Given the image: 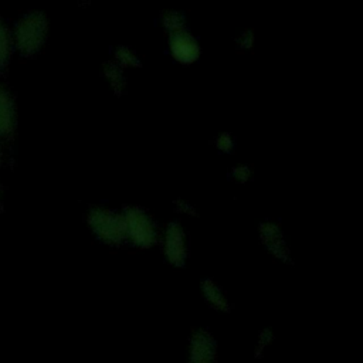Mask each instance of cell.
<instances>
[{"instance_id":"1","label":"cell","mask_w":363,"mask_h":363,"mask_svg":"<svg viewBox=\"0 0 363 363\" xmlns=\"http://www.w3.org/2000/svg\"><path fill=\"white\" fill-rule=\"evenodd\" d=\"M85 224L91 234L108 247L118 248L126 244L121 208L104 203L91 204L85 211Z\"/></svg>"},{"instance_id":"2","label":"cell","mask_w":363,"mask_h":363,"mask_svg":"<svg viewBox=\"0 0 363 363\" xmlns=\"http://www.w3.org/2000/svg\"><path fill=\"white\" fill-rule=\"evenodd\" d=\"M119 208L123 217L126 244L140 250L157 245L160 225L149 208L142 204H123Z\"/></svg>"},{"instance_id":"3","label":"cell","mask_w":363,"mask_h":363,"mask_svg":"<svg viewBox=\"0 0 363 363\" xmlns=\"http://www.w3.org/2000/svg\"><path fill=\"white\" fill-rule=\"evenodd\" d=\"M48 30L50 21L45 13L37 10L27 13L14 27L13 40L17 50L26 57L37 54L45 44Z\"/></svg>"},{"instance_id":"4","label":"cell","mask_w":363,"mask_h":363,"mask_svg":"<svg viewBox=\"0 0 363 363\" xmlns=\"http://www.w3.org/2000/svg\"><path fill=\"white\" fill-rule=\"evenodd\" d=\"M157 245L163 258L173 267H183L189 258V233L182 221L172 220L160 227Z\"/></svg>"},{"instance_id":"5","label":"cell","mask_w":363,"mask_h":363,"mask_svg":"<svg viewBox=\"0 0 363 363\" xmlns=\"http://www.w3.org/2000/svg\"><path fill=\"white\" fill-rule=\"evenodd\" d=\"M257 238L261 247L277 261L292 264L294 257L284 227L275 218H262L257 224Z\"/></svg>"},{"instance_id":"6","label":"cell","mask_w":363,"mask_h":363,"mask_svg":"<svg viewBox=\"0 0 363 363\" xmlns=\"http://www.w3.org/2000/svg\"><path fill=\"white\" fill-rule=\"evenodd\" d=\"M167 51L170 57L180 64H193L201 55V43L190 28L166 35Z\"/></svg>"},{"instance_id":"7","label":"cell","mask_w":363,"mask_h":363,"mask_svg":"<svg viewBox=\"0 0 363 363\" xmlns=\"http://www.w3.org/2000/svg\"><path fill=\"white\" fill-rule=\"evenodd\" d=\"M216 340L206 329H197L190 339L189 363H214Z\"/></svg>"},{"instance_id":"8","label":"cell","mask_w":363,"mask_h":363,"mask_svg":"<svg viewBox=\"0 0 363 363\" xmlns=\"http://www.w3.org/2000/svg\"><path fill=\"white\" fill-rule=\"evenodd\" d=\"M99 72L115 96L126 95L129 89V78L126 69L119 67L113 60L106 58L102 61Z\"/></svg>"},{"instance_id":"9","label":"cell","mask_w":363,"mask_h":363,"mask_svg":"<svg viewBox=\"0 0 363 363\" xmlns=\"http://www.w3.org/2000/svg\"><path fill=\"white\" fill-rule=\"evenodd\" d=\"M200 291L206 302L218 312H228L231 309L230 299L224 289L213 278H204L200 282Z\"/></svg>"},{"instance_id":"10","label":"cell","mask_w":363,"mask_h":363,"mask_svg":"<svg viewBox=\"0 0 363 363\" xmlns=\"http://www.w3.org/2000/svg\"><path fill=\"white\" fill-rule=\"evenodd\" d=\"M17 125V112L11 95L0 86V135L13 136Z\"/></svg>"},{"instance_id":"11","label":"cell","mask_w":363,"mask_h":363,"mask_svg":"<svg viewBox=\"0 0 363 363\" xmlns=\"http://www.w3.org/2000/svg\"><path fill=\"white\" fill-rule=\"evenodd\" d=\"M109 58L113 60L119 67H122L126 71L133 68H140L143 65V55L140 54V51L136 47L125 43L116 44L112 48Z\"/></svg>"},{"instance_id":"12","label":"cell","mask_w":363,"mask_h":363,"mask_svg":"<svg viewBox=\"0 0 363 363\" xmlns=\"http://www.w3.org/2000/svg\"><path fill=\"white\" fill-rule=\"evenodd\" d=\"M157 21L166 35L189 28L187 16L183 10L176 7H164L157 14Z\"/></svg>"},{"instance_id":"13","label":"cell","mask_w":363,"mask_h":363,"mask_svg":"<svg viewBox=\"0 0 363 363\" xmlns=\"http://www.w3.org/2000/svg\"><path fill=\"white\" fill-rule=\"evenodd\" d=\"M211 145L220 153H231L237 147V139L230 129H220L213 135Z\"/></svg>"},{"instance_id":"14","label":"cell","mask_w":363,"mask_h":363,"mask_svg":"<svg viewBox=\"0 0 363 363\" xmlns=\"http://www.w3.org/2000/svg\"><path fill=\"white\" fill-rule=\"evenodd\" d=\"M233 44L238 51L242 52L254 50L257 44V31L252 27L240 28L233 37Z\"/></svg>"},{"instance_id":"15","label":"cell","mask_w":363,"mask_h":363,"mask_svg":"<svg viewBox=\"0 0 363 363\" xmlns=\"http://www.w3.org/2000/svg\"><path fill=\"white\" fill-rule=\"evenodd\" d=\"M255 176V169L248 162H235L230 167V177L237 184H248Z\"/></svg>"},{"instance_id":"16","label":"cell","mask_w":363,"mask_h":363,"mask_svg":"<svg viewBox=\"0 0 363 363\" xmlns=\"http://www.w3.org/2000/svg\"><path fill=\"white\" fill-rule=\"evenodd\" d=\"M172 208L176 214L186 217V218H196L199 217V207L197 204L186 196H176L172 200Z\"/></svg>"},{"instance_id":"17","label":"cell","mask_w":363,"mask_h":363,"mask_svg":"<svg viewBox=\"0 0 363 363\" xmlns=\"http://www.w3.org/2000/svg\"><path fill=\"white\" fill-rule=\"evenodd\" d=\"M11 48H13V37L10 35L9 28L0 20V68L7 65L11 55Z\"/></svg>"},{"instance_id":"18","label":"cell","mask_w":363,"mask_h":363,"mask_svg":"<svg viewBox=\"0 0 363 363\" xmlns=\"http://www.w3.org/2000/svg\"><path fill=\"white\" fill-rule=\"evenodd\" d=\"M272 337H274V333H272L271 329L267 328V329L261 330V333L258 336V340H257V347H255V354L257 356H259L264 352V349L272 342Z\"/></svg>"},{"instance_id":"19","label":"cell","mask_w":363,"mask_h":363,"mask_svg":"<svg viewBox=\"0 0 363 363\" xmlns=\"http://www.w3.org/2000/svg\"><path fill=\"white\" fill-rule=\"evenodd\" d=\"M0 156H1V150H0Z\"/></svg>"}]
</instances>
